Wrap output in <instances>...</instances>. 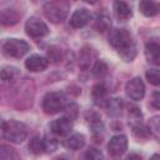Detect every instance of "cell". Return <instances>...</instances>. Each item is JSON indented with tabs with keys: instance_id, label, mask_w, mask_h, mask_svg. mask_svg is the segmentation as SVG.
<instances>
[{
	"instance_id": "cell-1",
	"label": "cell",
	"mask_w": 160,
	"mask_h": 160,
	"mask_svg": "<svg viewBox=\"0 0 160 160\" xmlns=\"http://www.w3.org/2000/svg\"><path fill=\"white\" fill-rule=\"evenodd\" d=\"M109 42L125 61H131L135 58L136 45L132 35L126 29H114L109 35Z\"/></svg>"
},
{
	"instance_id": "cell-2",
	"label": "cell",
	"mask_w": 160,
	"mask_h": 160,
	"mask_svg": "<svg viewBox=\"0 0 160 160\" xmlns=\"http://www.w3.org/2000/svg\"><path fill=\"white\" fill-rule=\"evenodd\" d=\"M69 9H70V4L65 0L48 1L42 8L44 15L46 16V19H49L54 24L62 22L68 16Z\"/></svg>"
},
{
	"instance_id": "cell-3",
	"label": "cell",
	"mask_w": 160,
	"mask_h": 160,
	"mask_svg": "<svg viewBox=\"0 0 160 160\" xmlns=\"http://www.w3.org/2000/svg\"><path fill=\"white\" fill-rule=\"evenodd\" d=\"M2 135L6 140L15 142V144H20L26 139L28 129L20 121L9 120L2 124Z\"/></svg>"
},
{
	"instance_id": "cell-4",
	"label": "cell",
	"mask_w": 160,
	"mask_h": 160,
	"mask_svg": "<svg viewBox=\"0 0 160 160\" xmlns=\"http://www.w3.org/2000/svg\"><path fill=\"white\" fill-rule=\"evenodd\" d=\"M65 106H66V98L61 91L48 92L42 99V110L49 115L58 114L59 111L64 110Z\"/></svg>"
},
{
	"instance_id": "cell-5",
	"label": "cell",
	"mask_w": 160,
	"mask_h": 160,
	"mask_svg": "<svg viewBox=\"0 0 160 160\" xmlns=\"http://www.w3.org/2000/svg\"><path fill=\"white\" fill-rule=\"evenodd\" d=\"M0 48L1 51L10 58H21L29 51V44L19 39H5Z\"/></svg>"
},
{
	"instance_id": "cell-6",
	"label": "cell",
	"mask_w": 160,
	"mask_h": 160,
	"mask_svg": "<svg viewBox=\"0 0 160 160\" xmlns=\"http://www.w3.org/2000/svg\"><path fill=\"white\" fill-rule=\"evenodd\" d=\"M25 30H26V34L31 38H42L49 32L48 25L35 16L28 19L25 24Z\"/></svg>"
},
{
	"instance_id": "cell-7",
	"label": "cell",
	"mask_w": 160,
	"mask_h": 160,
	"mask_svg": "<svg viewBox=\"0 0 160 160\" xmlns=\"http://www.w3.org/2000/svg\"><path fill=\"white\" fill-rule=\"evenodd\" d=\"M126 94L131 100H141L145 95V85L140 78H134L126 84Z\"/></svg>"
},
{
	"instance_id": "cell-8",
	"label": "cell",
	"mask_w": 160,
	"mask_h": 160,
	"mask_svg": "<svg viewBox=\"0 0 160 160\" xmlns=\"http://www.w3.org/2000/svg\"><path fill=\"white\" fill-rule=\"evenodd\" d=\"M128 149V138L125 135H116L112 136L108 144L109 154L112 156H119L125 152Z\"/></svg>"
},
{
	"instance_id": "cell-9",
	"label": "cell",
	"mask_w": 160,
	"mask_h": 160,
	"mask_svg": "<svg viewBox=\"0 0 160 160\" xmlns=\"http://www.w3.org/2000/svg\"><path fill=\"white\" fill-rule=\"evenodd\" d=\"M50 130L54 134H56L58 136H66L72 130V122H71V120H69L68 118L64 116V118L54 120L50 124Z\"/></svg>"
},
{
	"instance_id": "cell-10",
	"label": "cell",
	"mask_w": 160,
	"mask_h": 160,
	"mask_svg": "<svg viewBox=\"0 0 160 160\" xmlns=\"http://www.w3.org/2000/svg\"><path fill=\"white\" fill-rule=\"evenodd\" d=\"M48 64H49V61H48L46 58H44L41 55H36V54L29 56L26 59V61H25L26 69L30 70V71H34V72L45 70L48 68Z\"/></svg>"
},
{
	"instance_id": "cell-11",
	"label": "cell",
	"mask_w": 160,
	"mask_h": 160,
	"mask_svg": "<svg viewBox=\"0 0 160 160\" xmlns=\"http://www.w3.org/2000/svg\"><path fill=\"white\" fill-rule=\"evenodd\" d=\"M90 18H91V15H90V12L88 11V9H78V10H75L74 11V14L71 15V18H70V25L72 26V28H76V29H79V28H82V26H85L89 21H90Z\"/></svg>"
},
{
	"instance_id": "cell-12",
	"label": "cell",
	"mask_w": 160,
	"mask_h": 160,
	"mask_svg": "<svg viewBox=\"0 0 160 160\" xmlns=\"http://www.w3.org/2000/svg\"><path fill=\"white\" fill-rule=\"evenodd\" d=\"M145 56L151 64H160V46L156 41H149L145 45Z\"/></svg>"
},
{
	"instance_id": "cell-13",
	"label": "cell",
	"mask_w": 160,
	"mask_h": 160,
	"mask_svg": "<svg viewBox=\"0 0 160 160\" xmlns=\"http://www.w3.org/2000/svg\"><path fill=\"white\" fill-rule=\"evenodd\" d=\"M20 20V14L14 9H4L0 11V24L5 26L15 25Z\"/></svg>"
},
{
	"instance_id": "cell-14",
	"label": "cell",
	"mask_w": 160,
	"mask_h": 160,
	"mask_svg": "<svg viewBox=\"0 0 160 160\" xmlns=\"http://www.w3.org/2000/svg\"><path fill=\"white\" fill-rule=\"evenodd\" d=\"M114 10H115V14H116L119 20L125 21L132 16L131 8L125 1H115L114 2Z\"/></svg>"
},
{
	"instance_id": "cell-15",
	"label": "cell",
	"mask_w": 160,
	"mask_h": 160,
	"mask_svg": "<svg viewBox=\"0 0 160 160\" xmlns=\"http://www.w3.org/2000/svg\"><path fill=\"white\" fill-rule=\"evenodd\" d=\"M91 98L95 105H102L106 102V88L102 84H96L92 88Z\"/></svg>"
},
{
	"instance_id": "cell-16",
	"label": "cell",
	"mask_w": 160,
	"mask_h": 160,
	"mask_svg": "<svg viewBox=\"0 0 160 160\" xmlns=\"http://www.w3.org/2000/svg\"><path fill=\"white\" fill-rule=\"evenodd\" d=\"M106 111L110 116H119L121 114V110H122V101L121 99L119 98H111V99H108L106 102Z\"/></svg>"
},
{
	"instance_id": "cell-17",
	"label": "cell",
	"mask_w": 160,
	"mask_h": 160,
	"mask_svg": "<svg viewBox=\"0 0 160 160\" xmlns=\"http://www.w3.org/2000/svg\"><path fill=\"white\" fill-rule=\"evenodd\" d=\"M64 145L70 150H79L85 145V138L81 134H74L64 141Z\"/></svg>"
},
{
	"instance_id": "cell-18",
	"label": "cell",
	"mask_w": 160,
	"mask_h": 160,
	"mask_svg": "<svg viewBox=\"0 0 160 160\" xmlns=\"http://www.w3.org/2000/svg\"><path fill=\"white\" fill-rule=\"evenodd\" d=\"M0 160H21V159L14 148L0 144Z\"/></svg>"
},
{
	"instance_id": "cell-19",
	"label": "cell",
	"mask_w": 160,
	"mask_h": 160,
	"mask_svg": "<svg viewBox=\"0 0 160 160\" xmlns=\"http://www.w3.org/2000/svg\"><path fill=\"white\" fill-rule=\"evenodd\" d=\"M91 59H92V49L89 48V46H84L80 50V54H79V64H80V68L84 69V70L88 69L90 66Z\"/></svg>"
},
{
	"instance_id": "cell-20",
	"label": "cell",
	"mask_w": 160,
	"mask_h": 160,
	"mask_svg": "<svg viewBox=\"0 0 160 160\" xmlns=\"http://www.w3.org/2000/svg\"><path fill=\"white\" fill-rule=\"evenodd\" d=\"M20 76V70L15 66H4L0 70V78L4 81H14Z\"/></svg>"
},
{
	"instance_id": "cell-21",
	"label": "cell",
	"mask_w": 160,
	"mask_h": 160,
	"mask_svg": "<svg viewBox=\"0 0 160 160\" xmlns=\"http://www.w3.org/2000/svg\"><path fill=\"white\" fill-rule=\"evenodd\" d=\"M139 9H140V11H141L145 16H154V15H156L158 11H159V6H158L155 2L148 1V0L140 1Z\"/></svg>"
},
{
	"instance_id": "cell-22",
	"label": "cell",
	"mask_w": 160,
	"mask_h": 160,
	"mask_svg": "<svg viewBox=\"0 0 160 160\" xmlns=\"http://www.w3.org/2000/svg\"><path fill=\"white\" fill-rule=\"evenodd\" d=\"M110 25H111L110 19L106 15H98L96 16V20H95L94 26H95V29H96L98 32H101V34L105 32L106 30H109Z\"/></svg>"
},
{
	"instance_id": "cell-23",
	"label": "cell",
	"mask_w": 160,
	"mask_h": 160,
	"mask_svg": "<svg viewBox=\"0 0 160 160\" xmlns=\"http://www.w3.org/2000/svg\"><path fill=\"white\" fill-rule=\"evenodd\" d=\"M29 149L32 154L35 155H40L42 152H45V148H44V140L38 138V136H34L30 142H29Z\"/></svg>"
},
{
	"instance_id": "cell-24",
	"label": "cell",
	"mask_w": 160,
	"mask_h": 160,
	"mask_svg": "<svg viewBox=\"0 0 160 160\" xmlns=\"http://www.w3.org/2000/svg\"><path fill=\"white\" fill-rule=\"evenodd\" d=\"M142 119V115L140 112V110L136 106H130L129 109V124L132 126L135 124H140Z\"/></svg>"
},
{
	"instance_id": "cell-25",
	"label": "cell",
	"mask_w": 160,
	"mask_h": 160,
	"mask_svg": "<svg viewBox=\"0 0 160 160\" xmlns=\"http://www.w3.org/2000/svg\"><path fill=\"white\" fill-rule=\"evenodd\" d=\"M131 129H132V132L135 134V136H138V138L145 139V138H148V136L150 135V130H149V128H148V126H145L142 122L132 125V126H131Z\"/></svg>"
},
{
	"instance_id": "cell-26",
	"label": "cell",
	"mask_w": 160,
	"mask_h": 160,
	"mask_svg": "<svg viewBox=\"0 0 160 160\" xmlns=\"http://www.w3.org/2000/svg\"><path fill=\"white\" fill-rule=\"evenodd\" d=\"M82 160H102V154L96 148H89L82 154Z\"/></svg>"
},
{
	"instance_id": "cell-27",
	"label": "cell",
	"mask_w": 160,
	"mask_h": 160,
	"mask_svg": "<svg viewBox=\"0 0 160 160\" xmlns=\"http://www.w3.org/2000/svg\"><path fill=\"white\" fill-rule=\"evenodd\" d=\"M48 61H52V62H58L61 59V50L56 46H50L48 49Z\"/></svg>"
},
{
	"instance_id": "cell-28",
	"label": "cell",
	"mask_w": 160,
	"mask_h": 160,
	"mask_svg": "<svg viewBox=\"0 0 160 160\" xmlns=\"http://www.w3.org/2000/svg\"><path fill=\"white\" fill-rule=\"evenodd\" d=\"M149 130H150V134L152 132L155 135V138L159 139V130H160V118L159 116H154L150 119Z\"/></svg>"
},
{
	"instance_id": "cell-29",
	"label": "cell",
	"mask_w": 160,
	"mask_h": 160,
	"mask_svg": "<svg viewBox=\"0 0 160 160\" xmlns=\"http://www.w3.org/2000/svg\"><path fill=\"white\" fill-rule=\"evenodd\" d=\"M146 79L149 80L150 84L152 85H159L160 84V74L158 69H150L146 71Z\"/></svg>"
},
{
	"instance_id": "cell-30",
	"label": "cell",
	"mask_w": 160,
	"mask_h": 160,
	"mask_svg": "<svg viewBox=\"0 0 160 160\" xmlns=\"http://www.w3.org/2000/svg\"><path fill=\"white\" fill-rule=\"evenodd\" d=\"M106 71H108V66L104 61H98L92 68V72L96 76H102L106 74Z\"/></svg>"
},
{
	"instance_id": "cell-31",
	"label": "cell",
	"mask_w": 160,
	"mask_h": 160,
	"mask_svg": "<svg viewBox=\"0 0 160 160\" xmlns=\"http://www.w3.org/2000/svg\"><path fill=\"white\" fill-rule=\"evenodd\" d=\"M44 140V148H45V152H52L55 149H56V146H58V142L54 140V139H51V138H45V139H42Z\"/></svg>"
},
{
	"instance_id": "cell-32",
	"label": "cell",
	"mask_w": 160,
	"mask_h": 160,
	"mask_svg": "<svg viewBox=\"0 0 160 160\" xmlns=\"http://www.w3.org/2000/svg\"><path fill=\"white\" fill-rule=\"evenodd\" d=\"M66 108V116L65 118H68L69 120H74L76 116H78V105L76 104H70V105H68V106H65Z\"/></svg>"
},
{
	"instance_id": "cell-33",
	"label": "cell",
	"mask_w": 160,
	"mask_h": 160,
	"mask_svg": "<svg viewBox=\"0 0 160 160\" xmlns=\"http://www.w3.org/2000/svg\"><path fill=\"white\" fill-rule=\"evenodd\" d=\"M151 106L155 108L156 110L160 109V94L159 91H155L152 94V99H151Z\"/></svg>"
},
{
	"instance_id": "cell-34",
	"label": "cell",
	"mask_w": 160,
	"mask_h": 160,
	"mask_svg": "<svg viewBox=\"0 0 160 160\" xmlns=\"http://www.w3.org/2000/svg\"><path fill=\"white\" fill-rule=\"evenodd\" d=\"M126 160H142V158H141L139 154H130V155L126 158Z\"/></svg>"
},
{
	"instance_id": "cell-35",
	"label": "cell",
	"mask_w": 160,
	"mask_h": 160,
	"mask_svg": "<svg viewBox=\"0 0 160 160\" xmlns=\"http://www.w3.org/2000/svg\"><path fill=\"white\" fill-rule=\"evenodd\" d=\"M150 160H160V156L158 155V154H154L152 156H151V159Z\"/></svg>"
},
{
	"instance_id": "cell-36",
	"label": "cell",
	"mask_w": 160,
	"mask_h": 160,
	"mask_svg": "<svg viewBox=\"0 0 160 160\" xmlns=\"http://www.w3.org/2000/svg\"><path fill=\"white\" fill-rule=\"evenodd\" d=\"M54 160H69V159L65 158V156H58V158H55Z\"/></svg>"
},
{
	"instance_id": "cell-37",
	"label": "cell",
	"mask_w": 160,
	"mask_h": 160,
	"mask_svg": "<svg viewBox=\"0 0 160 160\" xmlns=\"http://www.w3.org/2000/svg\"><path fill=\"white\" fill-rule=\"evenodd\" d=\"M0 130L2 131V124H0Z\"/></svg>"
}]
</instances>
